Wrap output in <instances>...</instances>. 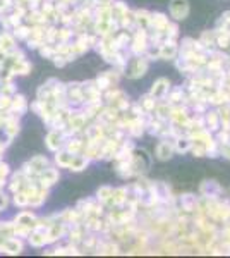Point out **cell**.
Instances as JSON below:
<instances>
[{
    "instance_id": "obj_6",
    "label": "cell",
    "mask_w": 230,
    "mask_h": 258,
    "mask_svg": "<svg viewBox=\"0 0 230 258\" xmlns=\"http://www.w3.org/2000/svg\"><path fill=\"white\" fill-rule=\"evenodd\" d=\"M181 203H182V210L186 212H194L196 207H198V200H196V197H192V195H184L181 198Z\"/></svg>"
},
{
    "instance_id": "obj_5",
    "label": "cell",
    "mask_w": 230,
    "mask_h": 258,
    "mask_svg": "<svg viewBox=\"0 0 230 258\" xmlns=\"http://www.w3.org/2000/svg\"><path fill=\"white\" fill-rule=\"evenodd\" d=\"M146 69H148V62H146L144 59H137L134 62V66H132L131 74H129V76H131V78H139V76H143V74L146 73Z\"/></svg>"
},
{
    "instance_id": "obj_11",
    "label": "cell",
    "mask_w": 230,
    "mask_h": 258,
    "mask_svg": "<svg viewBox=\"0 0 230 258\" xmlns=\"http://www.w3.org/2000/svg\"><path fill=\"white\" fill-rule=\"evenodd\" d=\"M228 23H230V12H225V14L221 16V19L218 21V26H221V24H223V28H227Z\"/></svg>"
},
{
    "instance_id": "obj_2",
    "label": "cell",
    "mask_w": 230,
    "mask_h": 258,
    "mask_svg": "<svg viewBox=\"0 0 230 258\" xmlns=\"http://www.w3.org/2000/svg\"><path fill=\"white\" fill-rule=\"evenodd\" d=\"M169 88H170V83H169V80H165V78H162V80H158V81L153 85L151 97H153V98H163L167 93H169Z\"/></svg>"
},
{
    "instance_id": "obj_10",
    "label": "cell",
    "mask_w": 230,
    "mask_h": 258,
    "mask_svg": "<svg viewBox=\"0 0 230 258\" xmlns=\"http://www.w3.org/2000/svg\"><path fill=\"white\" fill-rule=\"evenodd\" d=\"M143 103H144L146 110H151V109H155V100H153L151 95H148V97H144V98H143Z\"/></svg>"
},
{
    "instance_id": "obj_1",
    "label": "cell",
    "mask_w": 230,
    "mask_h": 258,
    "mask_svg": "<svg viewBox=\"0 0 230 258\" xmlns=\"http://www.w3.org/2000/svg\"><path fill=\"white\" fill-rule=\"evenodd\" d=\"M170 12L175 19H184L189 14V4L186 0H172L170 4Z\"/></svg>"
},
{
    "instance_id": "obj_9",
    "label": "cell",
    "mask_w": 230,
    "mask_h": 258,
    "mask_svg": "<svg viewBox=\"0 0 230 258\" xmlns=\"http://www.w3.org/2000/svg\"><path fill=\"white\" fill-rule=\"evenodd\" d=\"M170 112H172V109H169L167 105L158 107V119H167L170 115Z\"/></svg>"
},
{
    "instance_id": "obj_7",
    "label": "cell",
    "mask_w": 230,
    "mask_h": 258,
    "mask_svg": "<svg viewBox=\"0 0 230 258\" xmlns=\"http://www.w3.org/2000/svg\"><path fill=\"white\" fill-rule=\"evenodd\" d=\"M191 145H192V140L189 138H179L177 141H175V148L177 152H187V150H191Z\"/></svg>"
},
{
    "instance_id": "obj_3",
    "label": "cell",
    "mask_w": 230,
    "mask_h": 258,
    "mask_svg": "<svg viewBox=\"0 0 230 258\" xmlns=\"http://www.w3.org/2000/svg\"><path fill=\"white\" fill-rule=\"evenodd\" d=\"M174 153V147L169 143V141H160L157 147V157L160 160H169Z\"/></svg>"
},
{
    "instance_id": "obj_4",
    "label": "cell",
    "mask_w": 230,
    "mask_h": 258,
    "mask_svg": "<svg viewBox=\"0 0 230 258\" xmlns=\"http://www.w3.org/2000/svg\"><path fill=\"white\" fill-rule=\"evenodd\" d=\"M177 55V45L175 41H165L160 45V57L162 59H174Z\"/></svg>"
},
{
    "instance_id": "obj_8",
    "label": "cell",
    "mask_w": 230,
    "mask_h": 258,
    "mask_svg": "<svg viewBox=\"0 0 230 258\" xmlns=\"http://www.w3.org/2000/svg\"><path fill=\"white\" fill-rule=\"evenodd\" d=\"M218 114L216 112H213V114L208 115V124H210L211 129H218Z\"/></svg>"
},
{
    "instance_id": "obj_12",
    "label": "cell",
    "mask_w": 230,
    "mask_h": 258,
    "mask_svg": "<svg viewBox=\"0 0 230 258\" xmlns=\"http://www.w3.org/2000/svg\"><path fill=\"white\" fill-rule=\"evenodd\" d=\"M221 155H223L225 159L230 160V143H227V145H223V147H221Z\"/></svg>"
}]
</instances>
